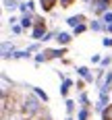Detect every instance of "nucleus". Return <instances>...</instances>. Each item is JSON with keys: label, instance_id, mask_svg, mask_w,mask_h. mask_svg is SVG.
<instances>
[{"label": "nucleus", "instance_id": "nucleus-1", "mask_svg": "<svg viewBox=\"0 0 112 120\" xmlns=\"http://www.w3.org/2000/svg\"><path fill=\"white\" fill-rule=\"evenodd\" d=\"M23 108H25V112H27V114H33V112H37V108H39V104H37V97H35V95H29L27 99H25Z\"/></svg>", "mask_w": 112, "mask_h": 120}, {"label": "nucleus", "instance_id": "nucleus-2", "mask_svg": "<svg viewBox=\"0 0 112 120\" xmlns=\"http://www.w3.org/2000/svg\"><path fill=\"white\" fill-rule=\"evenodd\" d=\"M110 0H91V8L93 12H108Z\"/></svg>", "mask_w": 112, "mask_h": 120}, {"label": "nucleus", "instance_id": "nucleus-3", "mask_svg": "<svg viewBox=\"0 0 112 120\" xmlns=\"http://www.w3.org/2000/svg\"><path fill=\"white\" fill-rule=\"evenodd\" d=\"M33 37H35V39H44V37H46V29H44L42 21H37L35 27H33Z\"/></svg>", "mask_w": 112, "mask_h": 120}, {"label": "nucleus", "instance_id": "nucleus-4", "mask_svg": "<svg viewBox=\"0 0 112 120\" xmlns=\"http://www.w3.org/2000/svg\"><path fill=\"white\" fill-rule=\"evenodd\" d=\"M77 72H79V75H81L85 81H89V83L93 81V75L89 72V68H87V66H79V68H77Z\"/></svg>", "mask_w": 112, "mask_h": 120}, {"label": "nucleus", "instance_id": "nucleus-5", "mask_svg": "<svg viewBox=\"0 0 112 120\" xmlns=\"http://www.w3.org/2000/svg\"><path fill=\"white\" fill-rule=\"evenodd\" d=\"M66 23L71 25V27H79V25H83V15H75L71 19H66Z\"/></svg>", "mask_w": 112, "mask_h": 120}, {"label": "nucleus", "instance_id": "nucleus-6", "mask_svg": "<svg viewBox=\"0 0 112 120\" xmlns=\"http://www.w3.org/2000/svg\"><path fill=\"white\" fill-rule=\"evenodd\" d=\"M11 52H12V44L11 41H2V56L8 58V56H12Z\"/></svg>", "mask_w": 112, "mask_h": 120}, {"label": "nucleus", "instance_id": "nucleus-7", "mask_svg": "<svg viewBox=\"0 0 112 120\" xmlns=\"http://www.w3.org/2000/svg\"><path fill=\"white\" fill-rule=\"evenodd\" d=\"M62 54H66V50H64V48H60V50H48V52H46L48 58H60Z\"/></svg>", "mask_w": 112, "mask_h": 120}, {"label": "nucleus", "instance_id": "nucleus-8", "mask_svg": "<svg viewBox=\"0 0 112 120\" xmlns=\"http://www.w3.org/2000/svg\"><path fill=\"white\" fill-rule=\"evenodd\" d=\"M56 39H58V44H69V41H71V33H66V31H60V33L56 35Z\"/></svg>", "mask_w": 112, "mask_h": 120}, {"label": "nucleus", "instance_id": "nucleus-9", "mask_svg": "<svg viewBox=\"0 0 112 120\" xmlns=\"http://www.w3.org/2000/svg\"><path fill=\"white\" fill-rule=\"evenodd\" d=\"M31 21H33V17H31V15L27 12L23 19H21V27H25V29H27V27H31Z\"/></svg>", "mask_w": 112, "mask_h": 120}, {"label": "nucleus", "instance_id": "nucleus-10", "mask_svg": "<svg viewBox=\"0 0 112 120\" xmlns=\"http://www.w3.org/2000/svg\"><path fill=\"white\" fill-rule=\"evenodd\" d=\"M54 4H56V0H42V8L44 11H52Z\"/></svg>", "mask_w": 112, "mask_h": 120}, {"label": "nucleus", "instance_id": "nucleus-11", "mask_svg": "<svg viewBox=\"0 0 112 120\" xmlns=\"http://www.w3.org/2000/svg\"><path fill=\"white\" fill-rule=\"evenodd\" d=\"M71 81H69V79H64V81H62V87H60V93L62 95H66V93H69V89H71Z\"/></svg>", "mask_w": 112, "mask_h": 120}, {"label": "nucleus", "instance_id": "nucleus-12", "mask_svg": "<svg viewBox=\"0 0 112 120\" xmlns=\"http://www.w3.org/2000/svg\"><path fill=\"white\" fill-rule=\"evenodd\" d=\"M102 120H112V104L102 112Z\"/></svg>", "mask_w": 112, "mask_h": 120}, {"label": "nucleus", "instance_id": "nucleus-13", "mask_svg": "<svg viewBox=\"0 0 112 120\" xmlns=\"http://www.w3.org/2000/svg\"><path fill=\"white\" fill-rule=\"evenodd\" d=\"M33 91H35V95L39 97V99H44V101H48V95H46V91H42L39 87H33Z\"/></svg>", "mask_w": 112, "mask_h": 120}, {"label": "nucleus", "instance_id": "nucleus-14", "mask_svg": "<svg viewBox=\"0 0 112 120\" xmlns=\"http://www.w3.org/2000/svg\"><path fill=\"white\" fill-rule=\"evenodd\" d=\"M104 23H106L104 27H108V25H112V12H110V11H108V12H104Z\"/></svg>", "mask_w": 112, "mask_h": 120}, {"label": "nucleus", "instance_id": "nucleus-15", "mask_svg": "<svg viewBox=\"0 0 112 120\" xmlns=\"http://www.w3.org/2000/svg\"><path fill=\"white\" fill-rule=\"evenodd\" d=\"M89 27H91V31H100V29H102L104 25H102V23H98V21H91V25H89Z\"/></svg>", "mask_w": 112, "mask_h": 120}, {"label": "nucleus", "instance_id": "nucleus-16", "mask_svg": "<svg viewBox=\"0 0 112 120\" xmlns=\"http://www.w3.org/2000/svg\"><path fill=\"white\" fill-rule=\"evenodd\" d=\"M4 6H6V8H15V6H17V2H15V0H4Z\"/></svg>", "mask_w": 112, "mask_h": 120}, {"label": "nucleus", "instance_id": "nucleus-17", "mask_svg": "<svg viewBox=\"0 0 112 120\" xmlns=\"http://www.w3.org/2000/svg\"><path fill=\"white\" fill-rule=\"evenodd\" d=\"M79 120H87V110H79Z\"/></svg>", "mask_w": 112, "mask_h": 120}, {"label": "nucleus", "instance_id": "nucleus-18", "mask_svg": "<svg viewBox=\"0 0 112 120\" xmlns=\"http://www.w3.org/2000/svg\"><path fill=\"white\" fill-rule=\"evenodd\" d=\"M102 44H104L106 48H112V39H110V37H104V39H102Z\"/></svg>", "mask_w": 112, "mask_h": 120}, {"label": "nucleus", "instance_id": "nucleus-19", "mask_svg": "<svg viewBox=\"0 0 112 120\" xmlns=\"http://www.w3.org/2000/svg\"><path fill=\"white\" fill-rule=\"evenodd\" d=\"M46 58H48V56H46V52H44V54H37V56H35V62H44Z\"/></svg>", "mask_w": 112, "mask_h": 120}, {"label": "nucleus", "instance_id": "nucleus-20", "mask_svg": "<svg viewBox=\"0 0 112 120\" xmlns=\"http://www.w3.org/2000/svg\"><path fill=\"white\" fill-rule=\"evenodd\" d=\"M73 108H75V101L69 99V101H66V110H69V112H73Z\"/></svg>", "mask_w": 112, "mask_h": 120}, {"label": "nucleus", "instance_id": "nucleus-21", "mask_svg": "<svg viewBox=\"0 0 112 120\" xmlns=\"http://www.w3.org/2000/svg\"><path fill=\"white\" fill-rule=\"evenodd\" d=\"M85 31V25H79V27H75V33H83Z\"/></svg>", "mask_w": 112, "mask_h": 120}, {"label": "nucleus", "instance_id": "nucleus-22", "mask_svg": "<svg viewBox=\"0 0 112 120\" xmlns=\"http://www.w3.org/2000/svg\"><path fill=\"white\" fill-rule=\"evenodd\" d=\"M21 29H23V27H19V25H12V31H15V33H21Z\"/></svg>", "mask_w": 112, "mask_h": 120}, {"label": "nucleus", "instance_id": "nucleus-23", "mask_svg": "<svg viewBox=\"0 0 112 120\" xmlns=\"http://www.w3.org/2000/svg\"><path fill=\"white\" fill-rule=\"evenodd\" d=\"M81 104H83V106H87V95H85V93L81 95Z\"/></svg>", "mask_w": 112, "mask_h": 120}, {"label": "nucleus", "instance_id": "nucleus-24", "mask_svg": "<svg viewBox=\"0 0 112 120\" xmlns=\"http://www.w3.org/2000/svg\"><path fill=\"white\" fill-rule=\"evenodd\" d=\"M60 2H62V6H69V4H71L73 0H60Z\"/></svg>", "mask_w": 112, "mask_h": 120}, {"label": "nucleus", "instance_id": "nucleus-25", "mask_svg": "<svg viewBox=\"0 0 112 120\" xmlns=\"http://www.w3.org/2000/svg\"><path fill=\"white\" fill-rule=\"evenodd\" d=\"M106 29H108V31H110V33H112V25H108V27H106Z\"/></svg>", "mask_w": 112, "mask_h": 120}, {"label": "nucleus", "instance_id": "nucleus-26", "mask_svg": "<svg viewBox=\"0 0 112 120\" xmlns=\"http://www.w3.org/2000/svg\"><path fill=\"white\" fill-rule=\"evenodd\" d=\"M87 2H89V0H87Z\"/></svg>", "mask_w": 112, "mask_h": 120}, {"label": "nucleus", "instance_id": "nucleus-27", "mask_svg": "<svg viewBox=\"0 0 112 120\" xmlns=\"http://www.w3.org/2000/svg\"><path fill=\"white\" fill-rule=\"evenodd\" d=\"M69 120H71V118H69Z\"/></svg>", "mask_w": 112, "mask_h": 120}]
</instances>
